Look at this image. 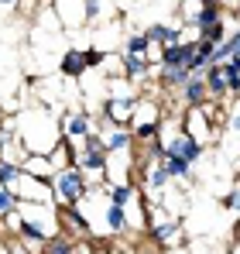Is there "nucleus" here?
Here are the masks:
<instances>
[{
  "label": "nucleus",
  "instance_id": "25",
  "mask_svg": "<svg viewBox=\"0 0 240 254\" xmlns=\"http://www.w3.org/2000/svg\"><path fill=\"white\" fill-rule=\"evenodd\" d=\"M82 55H86V65H103V52L100 48H86Z\"/></svg>",
  "mask_w": 240,
  "mask_h": 254
},
{
  "label": "nucleus",
  "instance_id": "30",
  "mask_svg": "<svg viewBox=\"0 0 240 254\" xmlns=\"http://www.w3.org/2000/svg\"><path fill=\"white\" fill-rule=\"evenodd\" d=\"M199 3H223V0H199Z\"/></svg>",
  "mask_w": 240,
  "mask_h": 254
},
{
  "label": "nucleus",
  "instance_id": "5",
  "mask_svg": "<svg viewBox=\"0 0 240 254\" xmlns=\"http://www.w3.org/2000/svg\"><path fill=\"white\" fill-rule=\"evenodd\" d=\"M134 107H137L134 96H110V100L103 103V114H100V117L110 127H127L130 117H134Z\"/></svg>",
  "mask_w": 240,
  "mask_h": 254
},
{
  "label": "nucleus",
  "instance_id": "13",
  "mask_svg": "<svg viewBox=\"0 0 240 254\" xmlns=\"http://www.w3.org/2000/svg\"><path fill=\"white\" fill-rule=\"evenodd\" d=\"M189 76H192V72H189L185 65H158V83L165 86V89H179Z\"/></svg>",
  "mask_w": 240,
  "mask_h": 254
},
{
  "label": "nucleus",
  "instance_id": "17",
  "mask_svg": "<svg viewBox=\"0 0 240 254\" xmlns=\"http://www.w3.org/2000/svg\"><path fill=\"white\" fill-rule=\"evenodd\" d=\"M69 148H72V144L62 137V141H59V144L48 151V162H52V169H55V172H59V169H69V165H72V151H69Z\"/></svg>",
  "mask_w": 240,
  "mask_h": 254
},
{
  "label": "nucleus",
  "instance_id": "4",
  "mask_svg": "<svg viewBox=\"0 0 240 254\" xmlns=\"http://www.w3.org/2000/svg\"><path fill=\"white\" fill-rule=\"evenodd\" d=\"M10 189L17 192V199H21V203H55V199H52V186H48L45 179L28 175V172H24Z\"/></svg>",
  "mask_w": 240,
  "mask_h": 254
},
{
  "label": "nucleus",
  "instance_id": "9",
  "mask_svg": "<svg viewBox=\"0 0 240 254\" xmlns=\"http://www.w3.org/2000/svg\"><path fill=\"white\" fill-rule=\"evenodd\" d=\"M86 69H89V65H86V55H82L79 48H65V52H62V59H59V72H62V76L76 79Z\"/></svg>",
  "mask_w": 240,
  "mask_h": 254
},
{
  "label": "nucleus",
  "instance_id": "31",
  "mask_svg": "<svg viewBox=\"0 0 240 254\" xmlns=\"http://www.w3.org/2000/svg\"><path fill=\"white\" fill-rule=\"evenodd\" d=\"M52 3H59V0H52Z\"/></svg>",
  "mask_w": 240,
  "mask_h": 254
},
{
  "label": "nucleus",
  "instance_id": "15",
  "mask_svg": "<svg viewBox=\"0 0 240 254\" xmlns=\"http://www.w3.org/2000/svg\"><path fill=\"white\" fill-rule=\"evenodd\" d=\"M161 162H165V169H168V175H172V179H185V182H192V179H196V172H192V162H185V158L165 155Z\"/></svg>",
  "mask_w": 240,
  "mask_h": 254
},
{
  "label": "nucleus",
  "instance_id": "28",
  "mask_svg": "<svg viewBox=\"0 0 240 254\" xmlns=\"http://www.w3.org/2000/svg\"><path fill=\"white\" fill-rule=\"evenodd\" d=\"M230 65H234V69H237V72H240V59H234V62H230Z\"/></svg>",
  "mask_w": 240,
  "mask_h": 254
},
{
  "label": "nucleus",
  "instance_id": "26",
  "mask_svg": "<svg viewBox=\"0 0 240 254\" xmlns=\"http://www.w3.org/2000/svg\"><path fill=\"white\" fill-rule=\"evenodd\" d=\"M10 254H35L28 244H21V241H10Z\"/></svg>",
  "mask_w": 240,
  "mask_h": 254
},
{
  "label": "nucleus",
  "instance_id": "8",
  "mask_svg": "<svg viewBox=\"0 0 240 254\" xmlns=\"http://www.w3.org/2000/svg\"><path fill=\"white\" fill-rule=\"evenodd\" d=\"M192 55H196V42L165 45V48H161V55H158V65H185V69H189Z\"/></svg>",
  "mask_w": 240,
  "mask_h": 254
},
{
  "label": "nucleus",
  "instance_id": "19",
  "mask_svg": "<svg viewBox=\"0 0 240 254\" xmlns=\"http://www.w3.org/2000/svg\"><path fill=\"white\" fill-rule=\"evenodd\" d=\"M17 206H21L17 192H14L10 186H3V182H0V220H3V216H10V213L17 210Z\"/></svg>",
  "mask_w": 240,
  "mask_h": 254
},
{
  "label": "nucleus",
  "instance_id": "23",
  "mask_svg": "<svg viewBox=\"0 0 240 254\" xmlns=\"http://www.w3.org/2000/svg\"><path fill=\"white\" fill-rule=\"evenodd\" d=\"M82 10H86V24H96L107 14V0H82Z\"/></svg>",
  "mask_w": 240,
  "mask_h": 254
},
{
  "label": "nucleus",
  "instance_id": "22",
  "mask_svg": "<svg viewBox=\"0 0 240 254\" xmlns=\"http://www.w3.org/2000/svg\"><path fill=\"white\" fill-rule=\"evenodd\" d=\"M21 175H24L21 162H0V182H3V186H14Z\"/></svg>",
  "mask_w": 240,
  "mask_h": 254
},
{
  "label": "nucleus",
  "instance_id": "10",
  "mask_svg": "<svg viewBox=\"0 0 240 254\" xmlns=\"http://www.w3.org/2000/svg\"><path fill=\"white\" fill-rule=\"evenodd\" d=\"M120 69H123V76L134 83V79H144V76L151 72V62H148L144 55H130V52H123V55H120Z\"/></svg>",
  "mask_w": 240,
  "mask_h": 254
},
{
  "label": "nucleus",
  "instance_id": "3",
  "mask_svg": "<svg viewBox=\"0 0 240 254\" xmlns=\"http://www.w3.org/2000/svg\"><path fill=\"white\" fill-rule=\"evenodd\" d=\"M93 130V114L89 110H69V114H62V121H59V134L69 141V144H79L82 137Z\"/></svg>",
  "mask_w": 240,
  "mask_h": 254
},
{
  "label": "nucleus",
  "instance_id": "18",
  "mask_svg": "<svg viewBox=\"0 0 240 254\" xmlns=\"http://www.w3.org/2000/svg\"><path fill=\"white\" fill-rule=\"evenodd\" d=\"M41 254H76V241H69V237H48L45 241V248H41Z\"/></svg>",
  "mask_w": 240,
  "mask_h": 254
},
{
  "label": "nucleus",
  "instance_id": "24",
  "mask_svg": "<svg viewBox=\"0 0 240 254\" xmlns=\"http://www.w3.org/2000/svg\"><path fill=\"white\" fill-rule=\"evenodd\" d=\"M227 89H230V93H240V72L230 62H227Z\"/></svg>",
  "mask_w": 240,
  "mask_h": 254
},
{
  "label": "nucleus",
  "instance_id": "12",
  "mask_svg": "<svg viewBox=\"0 0 240 254\" xmlns=\"http://www.w3.org/2000/svg\"><path fill=\"white\" fill-rule=\"evenodd\" d=\"M103 144H107V155L130 151V144H134V134H130V127H114L110 134H103Z\"/></svg>",
  "mask_w": 240,
  "mask_h": 254
},
{
  "label": "nucleus",
  "instance_id": "2",
  "mask_svg": "<svg viewBox=\"0 0 240 254\" xmlns=\"http://www.w3.org/2000/svg\"><path fill=\"white\" fill-rule=\"evenodd\" d=\"M161 144H165V155L185 158V162H192V165L202 158V141H199V137H192L185 127H182V130H175V134H172L168 141H161Z\"/></svg>",
  "mask_w": 240,
  "mask_h": 254
},
{
  "label": "nucleus",
  "instance_id": "14",
  "mask_svg": "<svg viewBox=\"0 0 240 254\" xmlns=\"http://www.w3.org/2000/svg\"><path fill=\"white\" fill-rule=\"evenodd\" d=\"M103 220H107V230L110 234H127V206H114V203H107V213H103Z\"/></svg>",
  "mask_w": 240,
  "mask_h": 254
},
{
  "label": "nucleus",
  "instance_id": "7",
  "mask_svg": "<svg viewBox=\"0 0 240 254\" xmlns=\"http://www.w3.org/2000/svg\"><path fill=\"white\" fill-rule=\"evenodd\" d=\"M179 100H182V107H202L206 100H209V93H206V79H202V72H192L185 83L179 86Z\"/></svg>",
  "mask_w": 240,
  "mask_h": 254
},
{
  "label": "nucleus",
  "instance_id": "11",
  "mask_svg": "<svg viewBox=\"0 0 240 254\" xmlns=\"http://www.w3.org/2000/svg\"><path fill=\"white\" fill-rule=\"evenodd\" d=\"M21 169L28 172V175H35V179H52V175H55L48 155H38V151H28V155L21 158Z\"/></svg>",
  "mask_w": 240,
  "mask_h": 254
},
{
  "label": "nucleus",
  "instance_id": "27",
  "mask_svg": "<svg viewBox=\"0 0 240 254\" xmlns=\"http://www.w3.org/2000/svg\"><path fill=\"white\" fill-rule=\"evenodd\" d=\"M17 3H21V7H31V3H35V0H17Z\"/></svg>",
  "mask_w": 240,
  "mask_h": 254
},
{
  "label": "nucleus",
  "instance_id": "21",
  "mask_svg": "<svg viewBox=\"0 0 240 254\" xmlns=\"http://www.w3.org/2000/svg\"><path fill=\"white\" fill-rule=\"evenodd\" d=\"M199 38H206V42H213V45L227 42V21L220 17V21H213V24H206V28L199 31Z\"/></svg>",
  "mask_w": 240,
  "mask_h": 254
},
{
  "label": "nucleus",
  "instance_id": "6",
  "mask_svg": "<svg viewBox=\"0 0 240 254\" xmlns=\"http://www.w3.org/2000/svg\"><path fill=\"white\" fill-rule=\"evenodd\" d=\"M172 182V175L165 169V162H151L148 169H144V196H148V203H155L161 206V189Z\"/></svg>",
  "mask_w": 240,
  "mask_h": 254
},
{
  "label": "nucleus",
  "instance_id": "1",
  "mask_svg": "<svg viewBox=\"0 0 240 254\" xmlns=\"http://www.w3.org/2000/svg\"><path fill=\"white\" fill-rule=\"evenodd\" d=\"M52 199L59 203V206H76L82 203L86 196H89V182H86V175H82L76 165H69V169H59L52 175Z\"/></svg>",
  "mask_w": 240,
  "mask_h": 254
},
{
  "label": "nucleus",
  "instance_id": "20",
  "mask_svg": "<svg viewBox=\"0 0 240 254\" xmlns=\"http://www.w3.org/2000/svg\"><path fill=\"white\" fill-rule=\"evenodd\" d=\"M123 52H130V55H148V52H151V42H148V35H144V31H134V35H127V45H123Z\"/></svg>",
  "mask_w": 240,
  "mask_h": 254
},
{
  "label": "nucleus",
  "instance_id": "29",
  "mask_svg": "<svg viewBox=\"0 0 240 254\" xmlns=\"http://www.w3.org/2000/svg\"><path fill=\"white\" fill-rule=\"evenodd\" d=\"M230 3H234V10H237V14H240V0H230Z\"/></svg>",
  "mask_w": 240,
  "mask_h": 254
},
{
  "label": "nucleus",
  "instance_id": "16",
  "mask_svg": "<svg viewBox=\"0 0 240 254\" xmlns=\"http://www.w3.org/2000/svg\"><path fill=\"white\" fill-rule=\"evenodd\" d=\"M220 17H223V3H199V10L192 14V24H196V31H202L206 24H213Z\"/></svg>",
  "mask_w": 240,
  "mask_h": 254
}]
</instances>
